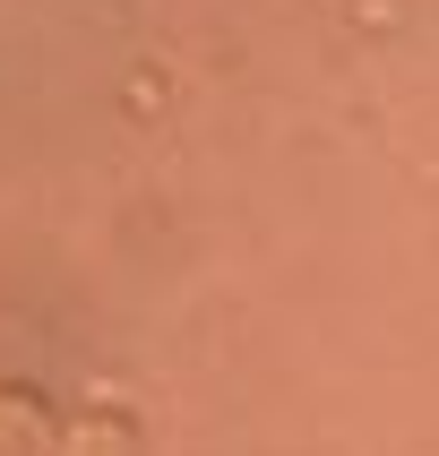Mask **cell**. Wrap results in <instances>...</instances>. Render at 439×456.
I'll use <instances>...</instances> for the list:
<instances>
[{"label": "cell", "instance_id": "1", "mask_svg": "<svg viewBox=\"0 0 439 456\" xmlns=\"http://www.w3.org/2000/svg\"><path fill=\"white\" fill-rule=\"evenodd\" d=\"M0 456H52V422L35 396H0Z\"/></svg>", "mask_w": 439, "mask_h": 456}]
</instances>
